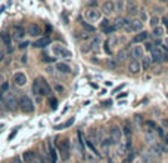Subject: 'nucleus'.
<instances>
[{"label":"nucleus","instance_id":"1","mask_svg":"<svg viewBox=\"0 0 168 163\" xmlns=\"http://www.w3.org/2000/svg\"><path fill=\"white\" fill-rule=\"evenodd\" d=\"M122 28L125 30V33H139V31L143 30V21L139 18L133 19V21L125 18V24H124Z\"/></svg>","mask_w":168,"mask_h":163},{"label":"nucleus","instance_id":"2","mask_svg":"<svg viewBox=\"0 0 168 163\" xmlns=\"http://www.w3.org/2000/svg\"><path fill=\"white\" fill-rule=\"evenodd\" d=\"M151 54H152V56H151L152 61H155V62H165V61H168V54L165 52V49L162 46L152 48Z\"/></svg>","mask_w":168,"mask_h":163},{"label":"nucleus","instance_id":"3","mask_svg":"<svg viewBox=\"0 0 168 163\" xmlns=\"http://www.w3.org/2000/svg\"><path fill=\"white\" fill-rule=\"evenodd\" d=\"M18 105H19V108L22 110L24 113H33L34 111L33 101H31V98L27 96V95H21V96H19V99H18Z\"/></svg>","mask_w":168,"mask_h":163},{"label":"nucleus","instance_id":"4","mask_svg":"<svg viewBox=\"0 0 168 163\" xmlns=\"http://www.w3.org/2000/svg\"><path fill=\"white\" fill-rule=\"evenodd\" d=\"M52 52H53L55 56H58V58H65V59L72 58V52L68 51L65 46H62V45H59V43H55V45L52 46Z\"/></svg>","mask_w":168,"mask_h":163},{"label":"nucleus","instance_id":"5","mask_svg":"<svg viewBox=\"0 0 168 163\" xmlns=\"http://www.w3.org/2000/svg\"><path fill=\"white\" fill-rule=\"evenodd\" d=\"M86 19L87 22H99L102 21V11H98L96 8H90L86 11Z\"/></svg>","mask_w":168,"mask_h":163},{"label":"nucleus","instance_id":"6","mask_svg":"<svg viewBox=\"0 0 168 163\" xmlns=\"http://www.w3.org/2000/svg\"><path fill=\"white\" fill-rule=\"evenodd\" d=\"M3 99H4V104L9 110H15L18 105V99L15 96V93L12 92H3Z\"/></svg>","mask_w":168,"mask_h":163},{"label":"nucleus","instance_id":"7","mask_svg":"<svg viewBox=\"0 0 168 163\" xmlns=\"http://www.w3.org/2000/svg\"><path fill=\"white\" fill-rule=\"evenodd\" d=\"M58 150H59V154H61V159H64V160H68L69 159V141L68 139H64V141H61L59 143V147H58Z\"/></svg>","mask_w":168,"mask_h":163},{"label":"nucleus","instance_id":"8","mask_svg":"<svg viewBox=\"0 0 168 163\" xmlns=\"http://www.w3.org/2000/svg\"><path fill=\"white\" fill-rule=\"evenodd\" d=\"M111 139H112V144H115V145H118L122 141V129L119 126L111 127Z\"/></svg>","mask_w":168,"mask_h":163},{"label":"nucleus","instance_id":"9","mask_svg":"<svg viewBox=\"0 0 168 163\" xmlns=\"http://www.w3.org/2000/svg\"><path fill=\"white\" fill-rule=\"evenodd\" d=\"M145 136H146V141L149 143V144H155V143H158V133H156V129H151V127L146 126L145 129Z\"/></svg>","mask_w":168,"mask_h":163},{"label":"nucleus","instance_id":"10","mask_svg":"<svg viewBox=\"0 0 168 163\" xmlns=\"http://www.w3.org/2000/svg\"><path fill=\"white\" fill-rule=\"evenodd\" d=\"M87 143H90L92 145H96L100 143V136H99V130L98 129H90L88 136H87Z\"/></svg>","mask_w":168,"mask_h":163},{"label":"nucleus","instance_id":"11","mask_svg":"<svg viewBox=\"0 0 168 163\" xmlns=\"http://www.w3.org/2000/svg\"><path fill=\"white\" fill-rule=\"evenodd\" d=\"M102 14H105V15H111V14H114L115 12V2H112V0H108V2H105L103 5H102Z\"/></svg>","mask_w":168,"mask_h":163},{"label":"nucleus","instance_id":"12","mask_svg":"<svg viewBox=\"0 0 168 163\" xmlns=\"http://www.w3.org/2000/svg\"><path fill=\"white\" fill-rule=\"evenodd\" d=\"M14 82H15V85L16 86H25L27 85V82H28V79H27V76H25V73H21L18 71L14 74Z\"/></svg>","mask_w":168,"mask_h":163},{"label":"nucleus","instance_id":"13","mask_svg":"<svg viewBox=\"0 0 168 163\" xmlns=\"http://www.w3.org/2000/svg\"><path fill=\"white\" fill-rule=\"evenodd\" d=\"M130 54H131V56H133L134 59H142V58L145 56V55H143V46H140L139 43H134V45L131 46Z\"/></svg>","mask_w":168,"mask_h":163},{"label":"nucleus","instance_id":"14","mask_svg":"<svg viewBox=\"0 0 168 163\" xmlns=\"http://www.w3.org/2000/svg\"><path fill=\"white\" fill-rule=\"evenodd\" d=\"M33 92L35 95H38V96H47L46 95V91H44V88H43V85H41V82H40V79H35L33 83Z\"/></svg>","mask_w":168,"mask_h":163},{"label":"nucleus","instance_id":"15","mask_svg":"<svg viewBox=\"0 0 168 163\" xmlns=\"http://www.w3.org/2000/svg\"><path fill=\"white\" fill-rule=\"evenodd\" d=\"M24 36H25V28L21 27V25H14V28H12V37L15 40H22Z\"/></svg>","mask_w":168,"mask_h":163},{"label":"nucleus","instance_id":"16","mask_svg":"<svg viewBox=\"0 0 168 163\" xmlns=\"http://www.w3.org/2000/svg\"><path fill=\"white\" fill-rule=\"evenodd\" d=\"M27 33H28V34H30L31 37H38L40 34H41V27H40L38 24L33 22V24H30V25H28V28H27Z\"/></svg>","mask_w":168,"mask_h":163},{"label":"nucleus","instance_id":"17","mask_svg":"<svg viewBox=\"0 0 168 163\" xmlns=\"http://www.w3.org/2000/svg\"><path fill=\"white\" fill-rule=\"evenodd\" d=\"M142 70V64L139 62V59H131L128 64V71L131 74H139Z\"/></svg>","mask_w":168,"mask_h":163},{"label":"nucleus","instance_id":"18","mask_svg":"<svg viewBox=\"0 0 168 163\" xmlns=\"http://www.w3.org/2000/svg\"><path fill=\"white\" fill-rule=\"evenodd\" d=\"M125 11H127L130 15H136L137 11H139L137 3H136L134 0H127V2H125Z\"/></svg>","mask_w":168,"mask_h":163},{"label":"nucleus","instance_id":"19","mask_svg":"<svg viewBox=\"0 0 168 163\" xmlns=\"http://www.w3.org/2000/svg\"><path fill=\"white\" fill-rule=\"evenodd\" d=\"M148 37H149V33L148 31H139L134 37H133V43H140V42H146L148 40Z\"/></svg>","mask_w":168,"mask_h":163},{"label":"nucleus","instance_id":"20","mask_svg":"<svg viewBox=\"0 0 168 163\" xmlns=\"http://www.w3.org/2000/svg\"><path fill=\"white\" fill-rule=\"evenodd\" d=\"M49 43H50V39L49 37H38L34 42V46L35 48H46V46H49Z\"/></svg>","mask_w":168,"mask_h":163},{"label":"nucleus","instance_id":"21","mask_svg":"<svg viewBox=\"0 0 168 163\" xmlns=\"http://www.w3.org/2000/svg\"><path fill=\"white\" fill-rule=\"evenodd\" d=\"M49 156H50L52 163H58V151H56V148H55L52 141H49Z\"/></svg>","mask_w":168,"mask_h":163},{"label":"nucleus","instance_id":"22","mask_svg":"<svg viewBox=\"0 0 168 163\" xmlns=\"http://www.w3.org/2000/svg\"><path fill=\"white\" fill-rule=\"evenodd\" d=\"M112 145V139H111V136H105L103 139H102V151L105 153V154H108V151H109V147Z\"/></svg>","mask_w":168,"mask_h":163},{"label":"nucleus","instance_id":"23","mask_svg":"<svg viewBox=\"0 0 168 163\" xmlns=\"http://www.w3.org/2000/svg\"><path fill=\"white\" fill-rule=\"evenodd\" d=\"M0 40H2V43L4 45V46H10V43H12V34H9V33H2L0 34ZM9 51H10V48H9Z\"/></svg>","mask_w":168,"mask_h":163},{"label":"nucleus","instance_id":"24","mask_svg":"<svg viewBox=\"0 0 168 163\" xmlns=\"http://www.w3.org/2000/svg\"><path fill=\"white\" fill-rule=\"evenodd\" d=\"M56 70L59 73H62V74H69L71 73V67L65 64V62H58L56 64Z\"/></svg>","mask_w":168,"mask_h":163},{"label":"nucleus","instance_id":"25","mask_svg":"<svg viewBox=\"0 0 168 163\" xmlns=\"http://www.w3.org/2000/svg\"><path fill=\"white\" fill-rule=\"evenodd\" d=\"M100 45H102V39H100V36H96V37H93V40H92V51H94V52H98L99 49H100Z\"/></svg>","mask_w":168,"mask_h":163},{"label":"nucleus","instance_id":"26","mask_svg":"<svg viewBox=\"0 0 168 163\" xmlns=\"http://www.w3.org/2000/svg\"><path fill=\"white\" fill-rule=\"evenodd\" d=\"M128 55H130V51H128V49H121V51H118V54H117V61H119V62L125 61V59L128 58Z\"/></svg>","mask_w":168,"mask_h":163},{"label":"nucleus","instance_id":"27","mask_svg":"<svg viewBox=\"0 0 168 163\" xmlns=\"http://www.w3.org/2000/svg\"><path fill=\"white\" fill-rule=\"evenodd\" d=\"M151 64H152L151 56H143V58H142V68H143V70H149V68H151Z\"/></svg>","mask_w":168,"mask_h":163},{"label":"nucleus","instance_id":"28","mask_svg":"<svg viewBox=\"0 0 168 163\" xmlns=\"http://www.w3.org/2000/svg\"><path fill=\"white\" fill-rule=\"evenodd\" d=\"M151 153H152V154H155V156H161V154H162V147L158 144V143L152 144V147H151Z\"/></svg>","mask_w":168,"mask_h":163},{"label":"nucleus","instance_id":"29","mask_svg":"<svg viewBox=\"0 0 168 163\" xmlns=\"http://www.w3.org/2000/svg\"><path fill=\"white\" fill-rule=\"evenodd\" d=\"M106 65H108V68L115 70V68L118 67V61L117 59H114V58H108V59H106Z\"/></svg>","mask_w":168,"mask_h":163},{"label":"nucleus","instance_id":"30","mask_svg":"<svg viewBox=\"0 0 168 163\" xmlns=\"http://www.w3.org/2000/svg\"><path fill=\"white\" fill-rule=\"evenodd\" d=\"M159 22H161V19H159L158 15H153V17H151V19H149V25H151L152 28L158 27V25H159Z\"/></svg>","mask_w":168,"mask_h":163},{"label":"nucleus","instance_id":"31","mask_svg":"<svg viewBox=\"0 0 168 163\" xmlns=\"http://www.w3.org/2000/svg\"><path fill=\"white\" fill-rule=\"evenodd\" d=\"M38 79H40V82H41V85H43V88H44V91H46V95L49 96V95L52 93V88L49 86V83H47V82H46L43 77H38Z\"/></svg>","mask_w":168,"mask_h":163},{"label":"nucleus","instance_id":"32","mask_svg":"<svg viewBox=\"0 0 168 163\" xmlns=\"http://www.w3.org/2000/svg\"><path fill=\"white\" fill-rule=\"evenodd\" d=\"M34 156H35V154H34L33 151H25L22 157H24L25 163H31V162H33V159H34Z\"/></svg>","mask_w":168,"mask_h":163},{"label":"nucleus","instance_id":"33","mask_svg":"<svg viewBox=\"0 0 168 163\" xmlns=\"http://www.w3.org/2000/svg\"><path fill=\"white\" fill-rule=\"evenodd\" d=\"M115 11H125V0H117L115 2Z\"/></svg>","mask_w":168,"mask_h":163},{"label":"nucleus","instance_id":"34","mask_svg":"<svg viewBox=\"0 0 168 163\" xmlns=\"http://www.w3.org/2000/svg\"><path fill=\"white\" fill-rule=\"evenodd\" d=\"M152 30H153V36L155 37H158V39H159V37L164 36V28H162V27H159V25H158V27H155V28H152Z\"/></svg>","mask_w":168,"mask_h":163},{"label":"nucleus","instance_id":"35","mask_svg":"<svg viewBox=\"0 0 168 163\" xmlns=\"http://www.w3.org/2000/svg\"><path fill=\"white\" fill-rule=\"evenodd\" d=\"M74 122H75V120H74V117H72V119H69V120H67L65 123H62V125H58V126H56V129H58V130H61V129H64V127H69V126H72V123H74Z\"/></svg>","mask_w":168,"mask_h":163},{"label":"nucleus","instance_id":"36","mask_svg":"<svg viewBox=\"0 0 168 163\" xmlns=\"http://www.w3.org/2000/svg\"><path fill=\"white\" fill-rule=\"evenodd\" d=\"M102 31H103L105 34H112V33H115V31H117V27H115L114 24H111L109 27H106V28H103Z\"/></svg>","mask_w":168,"mask_h":163},{"label":"nucleus","instance_id":"37","mask_svg":"<svg viewBox=\"0 0 168 163\" xmlns=\"http://www.w3.org/2000/svg\"><path fill=\"white\" fill-rule=\"evenodd\" d=\"M115 27H117V30L118 28H122L124 27V24H125V18H117L115 19V22H112Z\"/></svg>","mask_w":168,"mask_h":163},{"label":"nucleus","instance_id":"38","mask_svg":"<svg viewBox=\"0 0 168 163\" xmlns=\"http://www.w3.org/2000/svg\"><path fill=\"white\" fill-rule=\"evenodd\" d=\"M81 27H83L86 31H90V33H93V31H96V28L93 27V25H90L88 22H81Z\"/></svg>","mask_w":168,"mask_h":163},{"label":"nucleus","instance_id":"39","mask_svg":"<svg viewBox=\"0 0 168 163\" xmlns=\"http://www.w3.org/2000/svg\"><path fill=\"white\" fill-rule=\"evenodd\" d=\"M49 105H50L52 110H56L58 108V99L53 98V96H49Z\"/></svg>","mask_w":168,"mask_h":163},{"label":"nucleus","instance_id":"40","mask_svg":"<svg viewBox=\"0 0 168 163\" xmlns=\"http://www.w3.org/2000/svg\"><path fill=\"white\" fill-rule=\"evenodd\" d=\"M139 17H140L139 19H142L143 22H145V21H148V14H146V11H145V9H140V14H139Z\"/></svg>","mask_w":168,"mask_h":163},{"label":"nucleus","instance_id":"41","mask_svg":"<svg viewBox=\"0 0 168 163\" xmlns=\"http://www.w3.org/2000/svg\"><path fill=\"white\" fill-rule=\"evenodd\" d=\"M111 24H112V22H111L109 19H102V22H100V27H102V30H103V28H106V27H109Z\"/></svg>","mask_w":168,"mask_h":163},{"label":"nucleus","instance_id":"42","mask_svg":"<svg viewBox=\"0 0 168 163\" xmlns=\"http://www.w3.org/2000/svg\"><path fill=\"white\" fill-rule=\"evenodd\" d=\"M55 91L58 92V93H62V92H64V86L59 85V83H56V85H55Z\"/></svg>","mask_w":168,"mask_h":163},{"label":"nucleus","instance_id":"43","mask_svg":"<svg viewBox=\"0 0 168 163\" xmlns=\"http://www.w3.org/2000/svg\"><path fill=\"white\" fill-rule=\"evenodd\" d=\"M146 126L151 127V129H156V125H155V122H152V120H148V122H146Z\"/></svg>","mask_w":168,"mask_h":163},{"label":"nucleus","instance_id":"44","mask_svg":"<svg viewBox=\"0 0 168 163\" xmlns=\"http://www.w3.org/2000/svg\"><path fill=\"white\" fill-rule=\"evenodd\" d=\"M18 133V129H15V130H12V132H10V135H9V138H8V139H9V141H12V139H14V138H15V135H16Z\"/></svg>","mask_w":168,"mask_h":163},{"label":"nucleus","instance_id":"45","mask_svg":"<svg viewBox=\"0 0 168 163\" xmlns=\"http://www.w3.org/2000/svg\"><path fill=\"white\" fill-rule=\"evenodd\" d=\"M156 133H158L159 138H162V136H164V130H162V127H156Z\"/></svg>","mask_w":168,"mask_h":163},{"label":"nucleus","instance_id":"46","mask_svg":"<svg viewBox=\"0 0 168 163\" xmlns=\"http://www.w3.org/2000/svg\"><path fill=\"white\" fill-rule=\"evenodd\" d=\"M28 45H30L28 42H21V43H19V49H25Z\"/></svg>","mask_w":168,"mask_h":163},{"label":"nucleus","instance_id":"47","mask_svg":"<svg viewBox=\"0 0 168 163\" xmlns=\"http://www.w3.org/2000/svg\"><path fill=\"white\" fill-rule=\"evenodd\" d=\"M31 163H43V162H41V159H40L38 156H34V159H33V162Z\"/></svg>","mask_w":168,"mask_h":163},{"label":"nucleus","instance_id":"48","mask_svg":"<svg viewBox=\"0 0 168 163\" xmlns=\"http://www.w3.org/2000/svg\"><path fill=\"white\" fill-rule=\"evenodd\" d=\"M145 48H146L148 51H152V45H151V43H148V42L145 43Z\"/></svg>","mask_w":168,"mask_h":163},{"label":"nucleus","instance_id":"49","mask_svg":"<svg viewBox=\"0 0 168 163\" xmlns=\"http://www.w3.org/2000/svg\"><path fill=\"white\" fill-rule=\"evenodd\" d=\"M127 95H128L127 92H122V93H119V95H118V99H119V98H125Z\"/></svg>","mask_w":168,"mask_h":163},{"label":"nucleus","instance_id":"50","mask_svg":"<svg viewBox=\"0 0 168 163\" xmlns=\"http://www.w3.org/2000/svg\"><path fill=\"white\" fill-rule=\"evenodd\" d=\"M162 22H164V25L168 28V18H167V17H165V18H162Z\"/></svg>","mask_w":168,"mask_h":163},{"label":"nucleus","instance_id":"51","mask_svg":"<svg viewBox=\"0 0 168 163\" xmlns=\"http://www.w3.org/2000/svg\"><path fill=\"white\" fill-rule=\"evenodd\" d=\"M105 86H112V82H105Z\"/></svg>","mask_w":168,"mask_h":163},{"label":"nucleus","instance_id":"52","mask_svg":"<svg viewBox=\"0 0 168 163\" xmlns=\"http://www.w3.org/2000/svg\"><path fill=\"white\" fill-rule=\"evenodd\" d=\"M111 104H112V101H106V102H105L103 105H106V107H108V105H111Z\"/></svg>","mask_w":168,"mask_h":163},{"label":"nucleus","instance_id":"53","mask_svg":"<svg viewBox=\"0 0 168 163\" xmlns=\"http://www.w3.org/2000/svg\"><path fill=\"white\" fill-rule=\"evenodd\" d=\"M162 125H164V126H167V127H168V122H167V120H162Z\"/></svg>","mask_w":168,"mask_h":163},{"label":"nucleus","instance_id":"54","mask_svg":"<svg viewBox=\"0 0 168 163\" xmlns=\"http://www.w3.org/2000/svg\"><path fill=\"white\" fill-rule=\"evenodd\" d=\"M14 163H21V162H19V159L16 157V159H15V162H14Z\"/></svg>","mask_w":168,"mask_h":163},{"label":"nucleus","instance_id":"55","mask_svg":"<svg viewBox=\"0 0 168 163\" xmlns=\"http://www.w3.org/2000/svg\"><path fill=\"white\" fill-rule=\"evenodd\" d=\"M159 2H162V3H168V0H159Z\"/></svg>","mask_w":168,"mask_h":163},{"label":"nucleus","instance_id":"56","mask_svg":"<svg viewBox=\"0 0 168 163\" xmlns=\"http://www.w3.org/2000/svg\"><path fill=\"white\" fill-rule=\"evenodd\" d=\"M165 143H167V145H168V135L165 136Z\"/></svg>","mask_w":168,"mask_h":163},{"label":"nucleus","instance_id":"57","mask_svg":"<svg viewBox=\"0 0 168 163\" xmlns=\"http://www.w3.org/2000/svg\"><path fill=\"white\" fill-rule=\"evenodd\" d=\"M2 46H3V43H2V40H0V51H2Z\"/></svg>","mask_w":168,"mask_h":163},{"label":"nucleus","instance_id":"58","mask_svg":"<svg viewBox=\"0 0 168 163\" xmlns=\"http://www.w3.org/2000/svg\"><path fill=\"white\" fill-rule=\"evenodd\" d=\"M165 43H167V45H168V37H167V40H165Z\"/></svg>","mask_w":168,"mask_h":163},{"label":"nucleus","instance_id":"59","mask_svg":"<svg viewBox=\"0 0 168 163\" xmlns=\"http://www.w3.org/2000/svg\"><path fill=\"white\" fill-rule=\"evenodd\" d=\"M0 99H2V93H0Z\"/></svg>","mask_w":168,"mask_h":163},{"label":"nucleus","instance_id":"60","mask_svg":"<svg viewBox=\"0 0 168 163\" xmlns=\"http://www.w3.org/2000/svg\"><path fill=\"white\" fill-rule=\"evenodd\" d=\"M0 129H2V125H0Z\"/></svg>","mask_w":168,"mask_h":163},{"label":"nucleus","instance_id":"61","mask_svg":"<svg viewBox=\"0 0 168 163\" xmlns=\"http://www.w3.org/2000/svg\"><path fill=\"white\" fill-rule=\"evenodd\" d=\"M167 98H168V93H167Z\"/></svg>","mask_w":168,"mask_h":163}]
</instances>
